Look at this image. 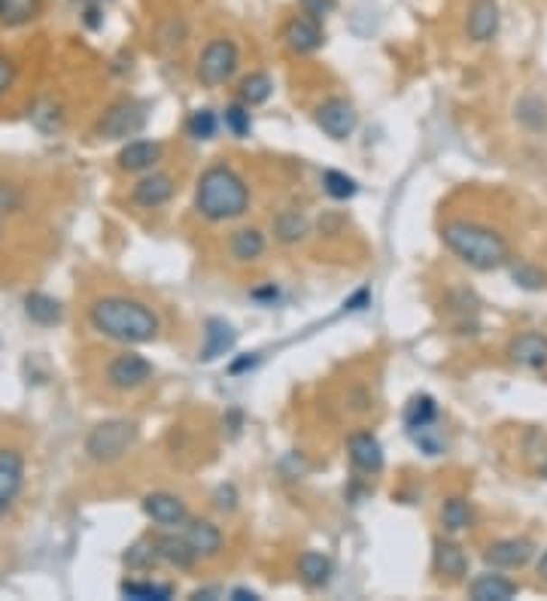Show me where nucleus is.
<instances>
[{
    "mask_svg": "<svg viewBox=\"0 0 547 601\" xmlns=\"http://www.w3.org/2000/svg\"><path fill=\"white\" fill-rule=\"evenodd\" d=\"M88 319L97 331L119 340V344H149L159 334V319L146 304L119 295L95 300Z\"/></svg>",
    "mask_w": 547,
    "mask_h": 601,
    "instance_id": "nucleus-1",
    "label": "nucleus"
},
{
    "mask_svg": "<svg viewBox=\"0 0 547 601\" xmlns=\"http://www.w3.org/2000/svg\"><path fill=\"white\" fill-rule=\"evenodd\" d=\"M195 204L201 216L213 222H226V219H237V216L246 213L250 207V189L244 186V180L237 177L231 167H210V171L201 173L198 180V191H195Z\"/></svg>",
    "mask_w": 547,
    "mask_h": 601,
    "instance_id": "nucleus-2",
    "label": "nucleus"
},
{
    "mask_svg": "<svg viewBox=\"0 0 547 601\" xmlns=\"http://www.w3.org/2000/svg\"><path fill=\"white\" fill-rule=\"evenodd\" d=\"M441 240L453 255H459L477 271H496L508 262V244L502 234L477 222H447L441 228Z\"/></svg>",
    "mask_w": 547,
    "mask_h": 601,
    "instance_id": "nucleus-3",
    "label": "nucleus"
},
{
    "mask_svg": "<svg viewBox=\"0 0 547 601\" xmlns=\"http://www.w3.org/2000/svg\"><path fill=\"white\" fill-rule=\"evenodd\" d=\"M137 438V425L128 422V420H107L101 425H95V429L88 431L86 438V453L91 462H116V458H122L128 453V447L134 444Z\"/></svg>",
    "mask_w": 547,
    "mask_h": 601,
    "instance_id": "nucleus-4",
    "label": "nucleus"
},
{
    "mask_svg": "<svg viewBox=\"0 0 547 601\" xmlns=\"http://www.w3.org/2000/svg\"><path fill=\"white\" fill-rule=\"evenodd\" d=\"M237 70V46L231 40H213L198 58V82L207 88L226 86Z\"/></svg>",
    "mask_w": 547,
    "mask_h": 601,
    "instance_id": "nucleus-5",
    "label": "nucleus"
},
{
    "mask_svg": "<svg viewBox=\"0 0 547 601\" xmlns=\"http://www.w3.org/2000/svg\"><path fill=\"white\" fill-rule=\"evenodd\" d=\"M146 125V110L134 100H119L110 110L101 116L97 122V134L104 140H122V137H134V134L144 131Z\"/></svg>",
    "mask_w": 547,
    "mask_h": 601,
    "instance_id": "nucleus-6",
    "label": "nucleus"
},
{
    "mask_svg": "<svg viewBox=\"0 0 547 601\" xmlns=\"http://www.w3.org/2000/svg\"><path fill=\"white\" fill-rule=\"evenodd\" d=\"M317 125L329 134L331 140H347V137H353L356 125H359V113H356V106L350 104V100L329 97L326 104H320Z\"/></svg>",
    "mask_w": 547,
    "mask_h": 601,
    "instance_id": "nucleus-7",
    "label": "nucleus"
},
{
    "mask_svg": "<svg viewBox=\"0 0 547 601\" xmlns=\"http://www.w3.org/2000/svg\"><path fill=\"white\" fill-rule=\"evenodd\" d=\"M153 377V365L137 353H122L116 356L110 367H107V380L116 389H137Z\"/></svg>",
    "mask_w": 547,
    "mask_h": 601,
    "instance_id": "nucleus-8",
    "label": "nucleus"
},
{
    "mask_svg": "<svg viewBox=\"0 0 547 601\" xmlns=\"http://www.w3.org/2000/svg\"><path fill=\"white\" fill-rule=\"evenodd\" d=\"M24 483V456L19 449L4 447L0 449V516L13 507V501L19 498Z\"/></svg>",
    "mask_w": 547,
    "mask_h": 601,
    "instance_id": "nucleus-9",
    "label": "nucleus"
},
{
    "mask_svg": "<svg viewBox=\"0 0 547 601\" xmlns=\"http://www.w3.org/2000/svg\"><path fill=\"white\" fill-rule=\"evenodd\" d=\"M237 344V331L231 328L226 319H219V316H210V319L204 322V347H201V362L210 365L222 358L226 353H231Z\"/></svg>",
    "mask_w": 547,
    "mask_h": 601,
    "instance_id": "nucleus-10",
    "label": "nucleus"
},
{
    "mask_svg": "<svg viewBox=\"0 0 547 601\" xmlns=\"http://www.w3.org/2000/svg\"><path fill=\"white\" fill-rule=\"evenodd\" d=\"M283 40H286V46L298 55L317 52V49L322 46V24H320V19H313V15H308V13L295 15V19L286 24Z\"/></svg>",
    "mask_w": 547,
    "mask_h": 601,
    "instance_id": "nucleus-11",
    "label": "nucleus"
},
{
    "mask_svg": "<svg viewBox=\"0 0 547 601\" xmlns=\"http://www.w3.org/2000/svg\"><path fill=\"white\" fill-rule=\"evenodd\" d=\"M347 449H350V462L365 474H377L384 467V447L371 431H356L347 440Z\"/></svg>",
    "mask_w": 547,
    "mask_h": 601,
    "instance_id": "nucleus-12",
    "label": "nucleus"
},
{
    "mask_svg": "<svg viewBox=\"0 0 547 601\" xmlns=\"http://www.w3.org/2000/svg\"><path fill=\"white\" fill-rule=\"evenodd\" d=\"M144 511L149 520H155L159 525H182L189 522V511L186 504L171 495V492H149V495L144 498Z\"/></svg>",
    "mask_w": 547,
    "mask_h": 601,
    "instance_id": "nucleus-13",
    "label": "nucleus"
},
{
    "mask_svg": "<svg viewBox=\"0 0 547 601\" xmlns=\"http://www.w3.org/2000/svg\"><path fill=\"white\" fill-rule=\"evenodd\" d=\"M466 31L475 43H487V40L496 37L499 31V4L496 0H475L468 10V22Z\"/></svg>",
    "mask_w": 547,
    "mask_h": 601,
    "instance_id": "nucleus-14",
    "label": "nucleus"
},
{
    "mask_svg": "<svg viewBox=\"0 0 547 601\" xmlns=\"http://www.w3.org/2000/svg\"><path fill=\"white\" fill-rule=\"evenodd\" d=\"M529 556H533V544H529L526 538H505V541H496V544L487 547V565L493 568H524L529 562Z\"/></svg>",
    "mask_w": 547,
    "mask_h": 601,
    "instance_id": "nucleus-15",
    "label": "nucleus"
},
{
    "mask_svg": "<svg viewBox=\"0 0 547 601\" xmlns=\"http://www.w3.org/2000/svg\"><path fill=\"white\" fill-rule=\"evenodd\" d=\"M508 356L517 362L520 367H544L547 365V337L538 331H526V334H517V337L511 340L508 347Z\"/></svg>",
    "mask_w": 547,
    "mask_h": 601,
    "instance_id": "nucleus-16",
    "label": "nucleus"
},
{
    "mask_svg": "<svg viewBox=\"0 0 547 601\" xmlns=\"http://www.w3.org/2000/svg\"><path fill=\"white\" fill-rule=\"evenodd\" d=\"M471 598L475 601H511L520 592V587L502 574H480L477 580H471Z\"/></svg>",
    "mask_w": 547,
    "mask_h": 601,
    "instance_id": "nucleus-17",
    "label": "nucleus"
},
{
    "mask_svg": "<svg viewBox=\"0 0 547 601\" xmlns=\"http://www.w3.org/2000/svg\"><path fill=\"white\" fill-rule=\"evenodd\" d=\"M159 158H162L159 143H153V140H131L119 153V167L128 173H140V171H149Z\"/></svg>",
    "mask_w": 547,
    "mask_h": 601,
    "instance_id": "nucleus-18",
    "label": "nucleus"
},
{
    "mask_svg": "<svg viewBox=\"0 0 547 601\" xmlns=\"http://www.w3.org/2000/svg\"><path fill=\"white\" fill-rule=\"evenodd\" d=\"M182 538L189 541V547L195 550V556H217L222 547V532L207 520H192L186 525V534H182Z\"/></svg>",
    "mask_w": 547,
    "mask_h": 601,
    "instance_id": "nucleus-19",
    "label": "nucleus"
},
{
    "mask_svg": "<svg viewBox=\"0 0 547 601\" xmlns=\"http://www.w3.org/2000/svg\"><path fill=\"white\" fill-rule=\"evenodd\" d=\"M173 198V180L168 173H153L134 186V200L140 207H162Z\"/></svg>",
    "mask_w": 547,
    "mask_h": 601,
    "instance_id": "nucleus-20",
    "label": "nucleus"
},
{
    "mask_svg": "<svg viewBox=\"0 0 547 601\" xmlns=\"http://www.w3.org/2000/svg\"><path fill=\"white\" fill-rule=\"evenodd\" d=\"M153 544H155V553H159L162 562H168L173 568H192L198 559L195 550L189 547V541L177 538V534H159Z\"/></svg>",
    "mask_w": 547,
    "mask_h": 601,
    "instance_id": "nucleus-21",
    "label": "nucleus"
},
{
    "mask_svg": "<svg viewBox=\"0 0 547 601\" xmlns=\"http://www.w3.org/2000/svg\"><path fill=\"white\" fill-rule=\"evenodd\" d=\"M24 313H28L31 322L46 325V328H49V325H58V322H61V316H64L61 304H58L55 298L43 295V291H34V295L24 298Z\"/></svg>",
    "mask_w": 547,
    "mask_h": 601,
    "instance_id": "nucleus-22",
    "label": "nucleus"
},
{
    "mask_svg": "<svg viewBox=\"0 0 547 601\" xmlns=\"http://www.w3.org/2000/svg\"><path fill=\"white\" fill-rule=\"evenodd\" d=\"M298 574H301V580L313 589L326 587L331 580V559L308 550V553H301V559H298Z\"/></svg>",
    "mask_w": 547,
    "mask_h": 601,
    "instance_id": "nucleus-23",
    "label": "nucleus"
},
{
    "mask_svg": "<svg viewBox=\"0 0 547 601\" xmlns=\"http://www.w3.org/2000/svg\"><path fill=\"white\" fill-rule=\"evenodd\" d=\"M435 565L438 571L447 574L450 580H459L462 574L468 571V559L459 547L450 544V541H435Z\"/></svg>",
    "mask_w": 547,
    "mask_h": 601,
    "instance_id": "nucleus-24",
    "label": "nucleus"
},
{
    "mask_svg": "<svg viewBox=\"0 0 547 601\" xmlns=\"http://www.w3.org/2000/svg\"><path fill=\"white\" fill-rule=\"evenodd\" d=\"M231 255L237 262H255L264 253V234L259 228H240L231 234Z\"/></svg>",
    "mask_w": 547,
    "mask_h": 601,
    "instance_id": "nucleus-25",
    "label": "nucleus"
},
{
    "mask_svg": "<svg viewBox=\"0 0 547 601\" xmlns=\"http://www.w3.org/2000/svg\"><path fill=\"white\" fill-rule=\"evenodd\" d=\"M119 589L122 596L131 601H168L173 596V587H168V583H153V580H125Z\"/></svg>",
    "mask_w": 547,
    "mask_h": 601,
    "instance_id": "nucleus-26",
    "label": "nucleus"
},
{
    "mask_svg": "<svg viewBox=\"0 0 547 601\" xmlns=\"http://www.w3.org/2000/svg\"><path fill=\"white\" fill-rule=\"evenodd\" d=\"M435 420H438V404L429 395L411 398L408 407H404V425H408V431L422 429V425H435Z\"/></svg>",
    "mask_w": 547,
    "mask_h": 601,
    "instance_id": "nucleus-27",
    "label": "nucleus"
},
{
    "mask_svg": "<svg viewBox=\"0 0 547 601\" xmlns=\"http://www.w3.org/2000/svg\"><path fill=\"white\" fill-rule=\"evenodd\" d=\"M271 91H274V82L268 73H250V77H244V82H240L237 95L244 106H259L271 97Z\"/></svg>",
    "mask_w": 547,
    "mask_h": 601,
    "instance_id": "nucleus-28",
    "label": "nucleus"
},
{
    "mask_svg": "<svg viewBox=\"0 0 547 601\" xmlns=\"http://www.w3.org/2000/svg\"><path fill=\"white\" fill-rule=\"evenodd\" d=\"M40 13V0H0V22L10 24H28Z\"/></svg>",
    "mask_w": 547,
    "mask_h": 601,
    "instance_id": "nucleus-29",
    "label": "nucleus"
},
{
    "mask_svg": "<svg viewBox=\"0 0 547 601\" xmlns=\"http://www.w3.org/2000/svg\"><path fill=\"white\" fill-rule=\"evenodd\" d=\"M308 219H304L301 213L295 210H286L277 216V222H274V231H277V237L283 240V244H295V240H301L304 234H308Z\"/></svg>",
    "mask_w": 547,
    "mask_h": 601,
    "instance_id": "nucleus-30",
    "label": "nucleus"
},
{
    "mask_svg": "<svg viewBox=\"0 0 547 601\" xmlns=\"http://www.w3.org/2000/svg\"><path fill=\"white\" fill-rule=\"evenodd\" d=\"M31 122H34L37 131L43 134H55L58 128L64 125V116H61V106L55 104V100H40V104L31 110Z\"/></svg>",
    "mask_w": 547,
    "mask_h": 601,
    "instance_id": "nucleus-31",
    "label": "nucleus"
},
{
    "mask_svg": "<svg viewBox=\"0 0 547 601\" xmlns=\"http://www.w3.org/2000/svg\"><path fill=\"white\" fill-rule=\"evenodd\" d=\"M322 189H326V195L335 198V200H350L356 191H359L356 180L347 177V173H341V171H326V173H322Z\"/></svg>",
    "mask_w": 547,
    "mask_h": 601,
    "instance_id": "nucleus-32",
    "label": "nucleus"
},
{
    "mask_svg": "<svg viewBox=\"0 0 547 601\" xmlns=\"http://www.w3.org/2000/svg\"><path fill=\"white\" fill-rule=\"evenodd\" d=\"M441 522H444V529H447V532H462V529H468L471 511H468L466 501H462V498H447V501H444V507H441Z\"/></svg>",
    "mask_w": 547,
    "mask_h": 601,
    "instance_id": "nucleus-33",
    "label": "nucleus"
},
{
    "mask_svg": "<svg viewBox=\"0 0 547 601\" xmlns=\"http://www.w3.org/2000/svg\"><path fill=\"white\" fill-rule=\"evenodd\" d=\"M125 565L128 568H149V565H155V559H159V553H155V544L153 541H137L134 547H128L125 550Z\"/></svg>",
    "mask_w": 547,
    "mask_h": 601,
    "instance_id": "nucleus-34",
    "label": "nucleus"
},
{
    "mask_svg": "<svg viewBox=\"0 0 547 601\" xmlns=\"http://www.w3.org/2000/svg\"><path fill=\"white\" fill-rule=\"evenodd\" d=\"M219 122H217V113L213 110H198L192 113V119H189V134L198 140H210L213 134H217Z\"/></svg>",
    "mask_w": 547,
    "mask_h": 601,
    "instance_id": "nucleus-35",
    "label": "nucleus"
},
{
    "mask_svg": "<svg viewBox=\"0 0 547 601\" xmlns=\"http://www.w3.org/2000/svg\"><path fill=\"white\" fill-rule=\"evenodd\" d=\"M226 128L235 134V137H246V134H250V106L231 104L226 110Z\"/></svg>",
    "mask_w": 547,
    "mask_h": 601,
    "instance_id": "nucleus-36",
    "label": "nucleus"
},
{
    "mask_svg": "<svg viewBox=\"0 0 547 601\" xmlns=\"http://www.w3.org/2000/svg\"><path fill=\"white\" fill-rule=\"evenodd\" d=\"M408 434L413 438V444H417L426 456H441L444 453V444H441V438L435 434L432 425H422V429H413Z\"/></svg>",
    "mask_w": 547,
    "mask_h": 601,
    "instance_id": "nucleus-37",
    "label": "nucleus"
},
{
    "mask_svg": "<svg viewBox=\"0 0 547 601\" xmlns=\"http://www.w3.org/2000/svg\"><path fill=\"white\" fill-rule=\"evenodd\" d=\"M511 277H514L517 286H524V289H544V273L535 271V267H529V264H517L511 271Z\"/></svg>",
    "mask_w": 547,
    "mask_h": 601,
    "instance_id": "nucleus-38",
    "label": "nucleus"
},
{
    "mask_svg": "<svg viewBox=\"0 0 547 601\" xmlns=\"http://www.w3.org/2000/svg\"><path fill=\"white\" fill-rule=\"evenodd\" d=\"M22 210V191L10 186V182H0V213Z\"/></svg>",
    "mask_w": 547,
    "mask_h": 601,
    "instance_id": "nucleus-39",
    "label": "nucleus"
},
{
    "mask_svg": "<svg viewBox=\"0 0 547 601\" xmlns=\"http://www.w3.org/2000/svg\"><path fill=\"white\" fill-rule=\"evenodd\" d=\"M301 6H304V13H308V15H313V19L322 22L329 13H335L338 0H301Z\"/></svg>",
    "mask_w": 547,
    "mask_h": 601,
    "instance_id": "nucleus-40",
    "label": "nucleus"
},
{
    "mask_svg": "<svg viewBox=\"0 0 547 601\" xmlns=\"http://www.w3.org/2000/svg\"><path fill=\"white\" fill-rule=\"evenodd\" d=\"M13 79H15V67H13V61H10V58L0 55V95H4V91L13 86Z\"/></svg>",
    "mask_w": 547,
    "mask_h": 601,
    "instance_id": "nucleus-41",
    "label": "nucleus"
},
{
    "mask_svg": "<svg viewBox=\"0 0 547 601\" xmlns=\"http://www.w3.org/2000/svg\"><path fill=\"white\" fill-rule=\"evenodd\" d=\"M217 507L219 511H235V486H219L217 489Z\"/></svg>",
    "mask_w": 547,
    "mask_h": 601,
    "instance_id": "nucleus-42",
    "label": "nucleus"
},
{
    "mask_svg": "<svg viewBox=\"0 0 547 601\" xmlns=\"http://www.w3.org/2000/svg\"><path fill=\"white\" fill-rule=\"evenodd\" d=\"M231 601H259L253 589H231Z\"/></svg>",
    "mask_w": 547,
    "mask_h": 601,
    "instance_id": "nucleus-43",
    "label": "nucleus"
},
{
    "mask_svg": "<svg viewBox=\"0 0 547 601\" xmlns=\"http://www.w3.org/2000/svg\"><path fill=\"white\" fill-rule=\"evenodd\" d=\"M365 300H368V291H365V289H362V291H359V295H356L353 300H347V304H344V307H347V310H362V304H365Z\"/></svg>",
    "mask_w": 547,
    "mask_h": 601,
    "instance_id": "nucleus-44",
    "label": "nucleus"
},
{
    "mask_svg": "<svg viewBox=\"0 0 547 601\" xmlns=\"http://www.w3.org/2000/svg\"><path fill=\"white\" fill-rule=\"evenodd\" d=\"M253 365H255V358L246 356V358H240L237 365H231V374H240V371H244V367H253Z\"/></svg>",
    "mask_w": 547,
    "mask_h": 601,
    "instance_id": "nucleus-45",
    "label": "nucleus"
},
{
    "mask_svg": "<svg viewBox=\"0 0 547 601\" xmlns=\"http://www.w3.org/2000/svg\"><path fill=\"white\" fill-rule=\"evenodd\" d=\"M538 574H542V580H547V553L542 556V562H538Z\"/></svg>",
    "mask_w": 547,
    "mask_h": 601,
    "instance_id": "nucleus-46",
    "label": "nucleus"
},
{
    "mask_svg": "<svg viewBox=\"0 0 547 601\" xmlns=\"http://www.w3.org/2000/svg\"><path fill=\"white\" fill-rule=\"evenodd\" d=\"M542 477L547 480V462H544V467H542Z\"/></svg>",
    "mask_w": 547,
    "mask_h": 601,
    "instance_id": "nucleus-47",
    "label": "nucleus"
}]
</instances>
